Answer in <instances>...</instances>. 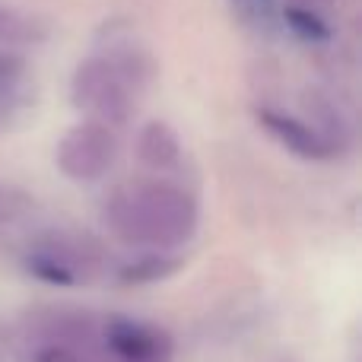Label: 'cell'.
<instances>
[{
    "label": "cell",
    "instance_id": "6",
    "mask_svg": "<svg viewBox=\"0 0 362 362\" xmlns=\"http://www.w3.org/2000/svg\"><path fill=\"white\" fill-rule=\"evenodd\" d=\"M118 150L121 144L112 127L95 124V121H80L57 140L54 163L70 181L89 185V181L105 178L115 169Z\"/></svg>",
    "mask_w": 362,
    "mask_h": 362
},
{
    "label": "cell",
    "instance_id": "2",
    "mask_svg": "<svg viewBox=\"0 0 362 362\" xmlns=\"http://www.w3.org/2000/svg\"><path fill=\"white\" fill-rule=\"evenodd\" d=\"M146 76H150V64L140 48L89 54L86 61L76 64L70 76V102L86 121L118 131L131 124Z\"/></svg>",
    "mask_w": 362,
    "mask_h": 362
},
{
    "label": "cell",
    "instance_id": "4",
    "mask_svg": "<svg viewBox=\"0 0 362 362\" xmlns=\"http://www.w3.org/2000/svg\"><path fill=\"white\" fill-rule=\"evenodd\" d=\"M23 267L48 286H83L102 274L105 255L95 238L70 229H51L32 238Z\"/></svg>",
    "mask_w": 362,
    "mask_h": 362
},
{
    "label": "cell",
    "instance_id": "3",
    "mask_svg": "<svg viewBox=\"0 0 362 362\" xmlns=\"http://www.w3.org/2000/svg\"><path fill=\"white\" fill-rule=\"evenodd\" d=\"M95 321L99 315L86 308H35L16 331L19 362H102L95 353Z\"/></svg>",
    "mask_w": 362,
    "mask_h": 362
},
{
    "label": "cell",
    "instance_id": "12",
    "mask_svg": "<svg viewBox=\"0 0 362 362\" xmlns=\"http://www.w3.org/2000/svg\"><path fill=\"white\" fill-rule=\"evenodd\" d=\"M181 267V261L169 251H144L137 261H127L124 267L118 270L121 283H156L172 276Z\"/></svg>",
    "mask_w": 362,
    "mask_h": 362
},
{
    "label": "cell",
    "instance_id": "14",
    "mask_svg": "<svg viewBox=\"0 0 362 362\" xmlns=\"http://www.w3.org/2000/svg\"><path fill=\"white\" fill-rule=\"evenodd\" d=\"M289 4H293V6H305V10H325V6H331L334 4V0H289Z\"/></svg>",
    "mask_w": 362,
    "mask_h": 362
},
{
    "label": "cell",
    "instance_id": "8",
    "mask_svg": "<svg viewBox=\"0 0 362 362\" xmlns=\"http://www.w3.org/2000/svg\"><path fill=\"white\" fill-rule=\"evenodd\" d=\"M32 99V67L25 51L0 48V131L25 112Z\"/></svg>",
    "mask_w": 362,
    "mask_h": 362
},
{
    "label": "cell",
    "instance_id": "11",
    "mask_svg": "<svg viewBox=\"0 0 362 362\" xmlns=\"http://www.w3.org/2000/svg\"><path fill=\"white\" fill-rule=\"evenodd\" d=\"M280 23L305 45H327L334 35L331 23L325 19V13L305 10V6H293V4L280 6Z\"/></svg>",
    "mask_w": 362,
    "mask_h": 362
},
{
    "label": "cell",
    "instance_id": "13",
    "mask_svg": "<svg viewBox=\"0 0 362 362\" xmlns=\"http://www.w3.org/2000/svg\"><path fill=\"white\" fill-rule=\"evenodd\" d=\"M229 6L255 35H274L280 29V0H229Z\"/></svg>",
    "mask_w": 362,
    "mask_h": 362
},
{
    "label": "cell",
    "instance_id": "9",
    "mask_svg": "<svg viewBox=\"0 0 362 362\" xmlns=\"http://www.w3.org/2000/svg\"><path fill=\"white\" fill-rule=\"evenodd\" d=\"M137 159L150 172H172L181 163V140L165 121H146L137 134Z\"/></svg>",
    "mask_w": 362,
    "mask_h": 362
},
{
    "label": "cell",
    "instance_id": "1",
    "mask_svg": "<svg viewBox=\"0 0 362 362\" xmlns=\"http://www.w3.org/2000/svg\"><path fill=\"white\" fill-rule=\"evenodd\" d=\"M102 223L118 242L140 251H175L194 238L200 204L187 187L165 178L118 185L102 204Z\"/></svg>",
    "mask_w": 362,
    "mask_h": 362
},
{
    "label": "cell",
    "instance_id": "10",
    "mask_svg": "<svg viewBox=\"0 0 362 362\" xmlns=\"http://www.w3.org/2000/svg\"><path fill=\"white\" fill-rule=\"evenodd\" d=\"M45 35H48L45 23H38L35 16L16 10V6L0 4V48L25 51V48H35V45H42Z\"/></svg>",
    "mask_w": 362,
    "mask_h": 362
},
{
    "label": "cell",
    "instance_id": "7",
    "mask_svg": "<svg viewBox=\"0 0 362 362\" xmlns=\"http://www.w3.org/2000/svg\"><path fill=\"white\" fill-rule=\"evenodd\" d=\"M255 118H257V124H261V131L267 134L270 140H276L286 153H293L296 159H305V163H327V159H334L340 153L315 124L296 118V115L280 112V108L257 105Z\"/></svg>",
    "mask_w": 362,
    "mask_h": 362
},
{
    "label": "cell",
    "instance_id": "5",
    "mask_svg": "<svg viewBox=\"0 0 362 362\" xmlns=\"http://www.w3.org/2000/svg\"><path fill=\"white\" fill-rule=\"evenodd\" d=\"M95 353L102 362H172L175 337L165 327L131 315H99Z\"/></svg>",
    "mask_w": 362,
    "mask_h": 362
}]
</instances>
